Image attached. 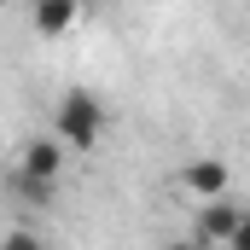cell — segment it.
Segmentation results:
<instances>
[{
	"instance_id": "8992f818",
	"label": "cell",
	"mask_w": 250,
	"mask_h": 250,
	"mask_svg": "<svg viewBox=\"0 0 250 250\" xmlns=\"http://www.w3.org/2000/svg\"><path fill=\"white\" fill-rule=\"evenodd\" d=\"M64 181H47V175H29V169H12V198L18 204H29V209H47L53 198H59Z\"/></svg>"
},
{
	"instance_id": "ba28073f",
	"label": "cell",
	"mask_w": 250,
	"mask_h": 250,
	"mask_svg": "<svg viewBox=\"0 0 250 250\" xmlns=\"http://www.w3.org/2000/svg\"><path fill=\"white\" fill-rule=\"evenodd\" d=\"M99 6H134V0H99Z\"/></svg>"
},
{
	"instance_id": "9c48e42d",
	"label": "cell",
	"mask_w": 250,
	"mask_h": 250,
	"mask_svg": "<svg viewBox=\"0 0 250 250\" xmlns=\"http://www.w3.org/2000/svg\"><path fill=\"white\" fill-rule=\"evenodd\" d=\"M0 6H12V0H0Z\"/></svg>"
},
{
	"instance_id": "277c9868",
	"label": "cell",
	"mask_w": 250,
	"mask_h": 250,
	"mask_svg": "<svg viewBox=\"0 0 250 250\" xmlns=\"http://www.w3.org/2000/svg\"><path fill=\"white\" fill-rule=\"evenodd\" d=\"M239 209H245V204H233L227 192H221V198H204L198 215H192V239H198V245H227L233 227H239Z\"/></svg>"
},
{
	"instance_id": "52a82bcc",
	"label": "cell",
	"mask_w": 250,
	"mask_h": 250,
	"mask_svg": "<svg viewBox=\"0 0 250 250\" xmlns=\"http://www.w3.org/2000/svg\"><path fill=\"white\" fill-rule=\"evenodd\" d=\"M227 250H250V204L239 209V227H233V239H227Z\"/></svg>"
},
{
	"instance_id": "5b68a950",
	"label": "cell",
	"mask_w": 250,
	"mask_h": 250,
	"mask_svg": "<svg viewBox=\"0 0 250 250\" xmlns=\"http://www.w3.org/2000/svg\"><path fill=\"white\" fill-rule=\"evenodd\" d=\"M29 23H35V35L64 41V35L82 23V0H35V6H29Z\"/></svg>"
},
{
	"instance_id": "6da1fadb",
	"label": "cell",
	"mask_w": 250,
	"mask_h": 250,
	"mask_svg": "<svg viewBox=\"0 0 250 250\" xmlns=\"http://www.w3.org/2000/svg\"><path fill=\"white\" fill-rule=\"evenodd\" d=\"M105 123H111V111L99 105L93 87H64L59 105H53V134H59L70 151H93L105 140Z\"/></svg>"
},
{
	"instance_id": "7a4b0ae2",
	"label": "cell",
	"mask_w": 250,
	"mask_h": 250,
	"mask_svg": "<svg viewBox=\"0 0 250 250\" xmlns=\"http://www.w3.org/2000/svg\"><path fill=\"white\" fill-rule=\"evenodd\" d=\"M175 187L187 192L192 204H204V198H221L233 187V169H227V157H192L187 169L175 175Z\"/></svg>"
},
{
	"instance_id": "3957f363",
	"label": "cell",
	"mask_w": 250,
	"mask_h": 250,
	"mask_svg": "<svg viewBox=\"0 0 250 250\" xmlns=\"http://www.w3.org/2000/svg\"><path fill=\"white\" fill-rule=\"evenodd\" d=\"M64 163H70V146H64L53 128H47V134H29V140L18 146V169H29V175L64 181Z\"/></svg>"
}]
</instances>
